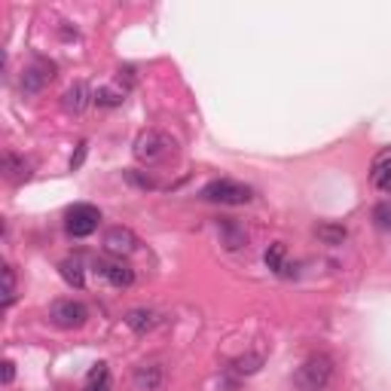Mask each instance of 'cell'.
I'll use <instances>...</instances> for the list:
<instances>
[{"label":"cell","mask_w":391,"mask_h":391,"mask_svg":"<svg viewBox=\"0 0 391 391\" xmlns=\"http://www.w3.org/2000/svg\"><path fill=\"white\" fill-rule=\"evenodd\" d=\"M122 178H126L132 187H138V190H156V187H159V183L153 181L147 171H138V168H129L126 174H122Z\"/></svg>","instance_id":"20"},{"label":"cell","mask_w":391,"mask_h":391,"mask_svg":"<svg viewBox=\"0 0 391 391\" xmlns=\"http://www.w3.org/2000/svg\"><path fill=\"white\" fill-rule=\"evenodd\" d=\"M370 181H373L376 190L391 193V150H385L382 156H376L373 171H370Z\"/></svg>","instance_id":"14"},{"label":"cell","mask_w":391,"mask_h":391,"mask_svg":"<svg viewBox=\"0 0 391 391\" xmlns=\"http://www.w3.org/2000/svg\"><path fill=\"white\" fill-rule=\"evenodd\" d=\"M86 150H89V144H86V141H80V144H77V153H74V156H70V171L83 166V159H86Z\"/></svg>","instance_id":"25"},{"label":"cell","mask_w":391,"mask_h":391,"mask_svg":"<svg viewBox=\"0 0 391 391\" xmlns=\"http://www.w3.org/2000/svg\"><path fill=\"white\" fill-rule=\"evenodd\" d=\"M0 367H4V385H13V379H16V364H13V361H4Z\"/></svg>","instance_id":"26"},{"label":"cell","mask_w":391,"mask_h":391,"mask_svg":"<svg viewBox=\"0 0 391 391\" xmlns=\"http://www.w3.org/2000/svg\"><path fill=\"white\" fill-rule=\"evenodd\" d=\"M232 367H235V373L251 376V373H257V370L263 367V355H245V358H235Z\"/></svg>","instance_id":"21"},{"label":"cell","mask_w":391,"mask_h":391,"mask_svg":"<svg viewBox=\"0 0 391 391\" xmlns=\"http://www.w3.org/2000/svg\"><path fill=\"white\" fill-rule=\"evenodd\" d=\"M0 171H4V178L9 183H22L31 178V166L22 159V156H16V153H4V162H0Z\"/></svg>","instance_id":"13"},{"label":"cell","mask_w":391,"mask_h":391,"mask_svg":"<svg viewBox=\"0 0 391 391\" xmlns=\"http://www.w3.org/2000/svg\"><path fill=\"white\" fill-rule=\"evenodd\" d=\"M89 105H95V92H92L86 83H74L65 95H61V107L68 113H83Z\"/></svg>","instance_id":"12"},{"label":"cell","mask_w":391,"mask_h":391,"mask_svg":"<svg viewBox=\"0 0 391 391\" xmlns=\"http://www.w3.org/2000/svg\"><path fill=\"white\" fill-rule=\"evenodd\" d=\"M159 312H153V309H144V306H138V309H129L126 312V324H129V331L132 333H138V336H147V333H153L159 327Z\"/></svg>","instance_id":"11"},{"label":"cell","mask_w":391,"mask_h":391,"mask_svg":"<svg viewBox=\"0 0 391 391\" xmlns=\"http://www.w3.org/2000/svg\"><path fill=\"white\" fill-rule=\"evenodd\" d=\"M117 80H119V83H126V89H132V86H135V68H132V65H122V68L117 70Z\"/></svg>","instance_id":"24"},{"label":"cell","mask_w":391,"mask_h":391,"mask_svg":"<svg viewBox=\"0 0 391 391\" xmlns=\"http://www.w3.org/2000/svg\"><path fill=\"white\" fill-rule=\"evenodd\" d=\"M86 391H110V370L107 364L101 361L89 370V379H86Z\"/></svg>","instance_id":"17"},{"label":"cell","mask_w":391,"mask_h":391,"mask_svg":"<svg viewBox=\"0 0 391 391\" xmlns=\"http://www.w3.org/2000/svg\"><path fill=\"white\" fill-rule=\"evenodd\" d=\"M218 235H220V245L226 251H242L245 245H248V230H245V223H239L235 218H220Z\"/></svg>","instance_id":"10"},{"label":"cell","mask_w":391,"mask_h":391,"mask_svg":"<svg viewBox=\"0 0 391 391\" xmlns=\"http://www.w3.org/2000/svg\"><path fill=\"white\" fill-rule=\"evenodd\" d=\"M98 223H101V211L95 208V205H86V202H80L74 205V208L68 211V232L74 235V239H86V235H92L98 230Z\"/></svg>","instance_id":"5"},{"label":"cell","mask_w":391,"mask_h":391,"mask_svg":"<svg viewBox=\"0 0 391 391\" xmlns=\"http://www.w3.org/2000/svg\"><path fill=\"white\" fill-rule=\"evenodd\" d=\"M373 218H376V223L382 226V230H391V205L388 202H379L376 208H373Z\"/></svg>","instance_id":"23"},{"label":"cell","mask_w":391,"mask_h":391,"mask_svg":"<svg viewBox=\"0 0 391 391\" xmlns=\"http://www.w3.org/2000/svg\"><path fill=\"white\" fill-rule=\"evenodd\" d=\"M13 303H16V272L9 263H4V309H9Z\"/></svg>","instance_id":"22"},{"label":"cell","mask_w":391,"mask_h":391,"mask_svg":"<svg viewBox=\"0 0 391 391\" xmlns=\"http://www.w3.org/2000/svg\"><path fill=\"white\" fill-rule=\"evenodd\" d=\"M315 235L324 245H343L348 239V230L343 223H321V226H315Z\"/></svg>","instance_id":"16"},{"label":"cell","mask_w":391,"mask_h":391,"mask_svg":"<svg viewBox=\"0 0 391 391\" xmlns=\"http://www.w3.org/2000/svg\"><path fill=\"white\" fill-rule=\"evenodd\" d=\"M162 382H166V370H162L159 361L138 364L135 373H132V385H135V391H159Z\"/></svg>","instance_id":"9"},{"label":"cell","mask_w":391,"mask_h":391,"mask_svg":"<svg viewBox=\"0 0 391 391\" xmlns=\"http://www.w3.org/2000/svg\"><path fill=\"white\" fill-rule=\"evenodd\" d=\"M132 156H135L141 166L156 168V166H166V162H171L178 156V144H174V138L166 135V132L147 129L135 138V144H132Z\"/></svg>","instance_id":"1"},{"label":"cell","mask_w":391,"mask_h":391,"mask_svg":"<svg viewBox=\"0 0 391 391\" xmlns=\"http://www.w3.org/2000/svg\"><path fill=\"white\" fill-rule=\"evenodd\" d=\"M138 235L129 230V226H113V230L105 232V251L110 257H119V260H126L129 254L138 251Z\"/></svg>","instance_id":"8"},{"label":"cell","mask_w":391,"mask_h":391,"mask_svg":"<svg viewBox=\"0 0 391 391\" xmlns=\"http://www.w3.org/2000/svg\"><path fill=\"white\" fill-rule=\"evenodd\" d=\"M92 266H95V272L105 275L113 287H119V291H126V287L135 284V269H132L126 260H119V257H110V260H95Z\"/></svg>","instance_id":"7"},{"label":"cell","mask_w":391,"mask_h":391,"mask_svg":"<svg viewBox=\"0 0 391 391\" xmlns=\"http://www.w3.org/2000/svg\"><path fill=\"white\" fill-rule=\"evenodd\" d=\"M53 80H55V65H53V61H46V58H37L34 65L25 68L22 92H25V95H37V92H43Z\"/></svg>","instance_id":"6"},{"label":"cell","mask_w":391,"mask_h":391,"mask_svg":"<svg viewBox=\"0 0 391 391\" xmlns=\"http://www.w3.org/2000/svg\"><path fill=\"white\" fill-rule=\"evenodd\" d=\"M49 321L61 331H77L89 321V309L80 303V300H55L49 306Z\"/></svg>","instance_id":"4"},{"label":"cell","mask_w":391,"mask_h":391,"mask_svg":"<svg viewBox=\"0 0 391 391\" xmlns=\"http://www.w3.org/2000/svg\"><path fill=\"white\" fill-rule=\"evenodd\" d=\"M199 196L205 202H218V205H245V202H251V187H245L239 181H230V178H220V181L205 183Z\"/></svg>","instance_id":"3"},{"label":"cell","mask_w":391,"mask_h":391,"mask_svg":"<svg viewBox=\"0 0 391 391\" xmlns=\"http://www.w3.org/2000/svg\"><path fill=\"white\" fill-rule=\"evenodd\" d=\"M333 370H336V364H333V358L327 352L309 355L306 361L296 367L294 385L300 391H324L327 385H331V379H333Z\"/></svg>","instance_id":"2"},{"label":"cell","mask_w":391,"mask_h":391,"mask_svg":"<svg viewBox=\"0 0 391 391\" xmlns=\"http://www.w3.org/2000/svg\"><path fill=\"white\" fill-rule=\"evenodd\" d=\"M284 257H287V248L282 242H272L269 248H266V254H263V260H266V266H269L272 272H279V275H284Z\"/></svg>","instance_id":"18"},{"label":"cell","mask_w":391,"mask_h":391,"mask_svg":"<svg viewBox=\"0 0 391 391\" xmlns=\"http://www.w3.org/2000/svg\"><path fill=\"white\" fill-rule=\"evenodd\" d=\"M122 101H126V92L122 89H110V86L95 89V105L98 107H119Z\"/></svg>","instance_id":"19"},{"label":"cell","mask_w":391,"mask_h":391,"mask_svg":"<svg viewBox=\"0 0 391 391\" xmlns=\"http://www.w3.org/2000/svg\"><path fill=\"white\" fill-rule=\"evenodd\" d=\"M58 272H61V279H65L70 287H77V291L86 284V272H83L80 257H68V260H61L58 263Z\"/></svg>","instance_id":"15"}]
</instances>
